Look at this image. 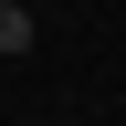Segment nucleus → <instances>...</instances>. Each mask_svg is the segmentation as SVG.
Here are the masks:
<instances>
[{
    "mask_svg": "<svg viewBox=\"0 0 126 126\" xmlns=\"http://www.w3.org/2000/svg\"><path fill=\"white\" fill-rule=\"evenodd\" d=\"M0 53H32V11L21 0H0Z\"/></svg>",
    "mask_w": 126,
    "mask_h": 126,
    "instance_id": "obj_1",
    "label": "nucleus"
}]
</instances>
